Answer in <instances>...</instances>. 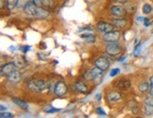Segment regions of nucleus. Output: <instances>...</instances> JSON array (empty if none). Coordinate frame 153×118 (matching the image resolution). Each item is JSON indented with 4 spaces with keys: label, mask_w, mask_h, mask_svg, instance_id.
I'll list each match as a JSON object with an SVG mask.
<instances>
[{
    "label": "nucleus",
    "mask_w": 153,
    "mask_h": 118,
    "mask_svg": "<svg viewBox=\"0 0 153 118\" xmlns=\"http://www.w3.org/2000/svg\"><path fill=\"white\" fill-rule=\"evenodd\" d=\"M27 86L29 90L34 93H42L48 88L45 81L43 79H30L27 81Z\"/></svg>",
    "instance_id": "obj_1"
},
{
    "label": "nucleus",
    "mask_w": 153,
    "mask_h": 118,
    "mask_svg": "<svg viewBox=\"0 0 153 118\" xmlns=\"http://www.w3.org/2000/svg\"><path fill=\"white\" fill-rule=\"evenodd\" d=\"M106 52H107L108 55L111 57H115L122 52V46L117 42L109 43L107 46H106Z\"/></svg>",
    "instance_id": "obj_2"
},
{
    "label": "nucleus",
    "mask_w": 153,
    "mask_h": 118,
    "mask_svg": "<svg viewBox=\"0 0 153 118\" xmlns=\"http://www.w3.org/2000/svg\"><path fill=\"white\" fill-rule=\"evenodd\" d=\"M91 75H92V79L94 80V82L98 85L100 84L102 80H103V76H104V72L103 70H101L100 68L98 67H94L92 70H90Z\"/></svg>",
    "instance_id": "obj_3"
},
{
    "label": "nucleus",
    "mask_w": 153,
    "mask_h": 118,
    "mask_svg": "<svg viewBox=\"0 0 153 118\" xmlns=\"http://www.w3.org/2000/svg\"><path fill=\"white\" fill-rule=\"evenodd\" d=\"M103 40L107 43H114L118 42L120 39V32L117 30H111L103 35Z\"/></svg>",
    "instance_id": "obj_4"
},
{
    "label": "nucleus",
    "mask_w": 153,
    "mask_h": 118,
    "mask_svg": "<svg viewBox=\"0 0 153 118\" xmlns=\"http://www.w3.org/2000/svg\"><path fill=\"white\" fill-rule=\"evenodd\" d=\"M67 92V86L63 81H58L54 87V94L58 96H62Z\"/></svg>",
    "instance_id": "obj_5"
},
{
    "label": "nucleus",
    "mask_w": 153,
    "mask_h": 118,
    "mask_svg": "<svg viewBox=\"0 0 153 118\" xmlns=\"http://www.w3.org/2000/svg\"><path fill=\"white\" fill-rule=\"evenodd\" d=\"M110 11L114 16L118 17V18H119V17H124L126 15V13H127L126 9H124L122 6H119V5L113 6V7L110 9Z\"/></svg>",
    "instance_id": "obj_6"
},
{
    "label": "nucleus",
    "mask_w": 153,
    "mask_h": 118,
    "mask_svg": "<svg viewBox=\"0 0 153 118\" xmlns=\"http://www.w3.org/2000/svg\"><path fill=\"white\" fill-rule=\"evenodd\" d=\"M37 9H38V6L35 5L32 0H29V1L25 5L24 11H25V13L27 14V15L35 16V14H36V11H37Z\"/></svg>",
    "instance_id": "obj_7"
},
{
    "label": "nucleus",
    "mask_w": 153,
    "mask_h": 118,
    "mask_svg": "<svg viewBox=\"0 0 153 118\" xmlns=\"http://www.w3.org/2000/svg\"><path fill=\"white\" fill-rule=\"evenodd\" d=\"M114 26L113 24H110L107 22H98L97 24V30H99L100 32H103V33H107V32L114 30Z\"/></svg>",
    "instance_id": "obj_8"
},
{
    "label": "nucleus",
    "mask_w": 153,
    "mask_h": 118,
    "mask_svg": "<svg viewBox=\"0 0 153 118\" xmlns=\"http://www.w3.org/2000/svg\"><path fill=\"white\" fill-rule=\"evenodd\" d=\"M95 64H96L97 67L100 68L103 71H106L110 67V61L106 57H100L96 61Z\"/></svg>",
    "instance_id": "obj_9"
},
{
    "label": "nucleus",
    "mask_w": 153,
    "mask_h": 118,
    "mask_svg": "<svg viewBox=\"0 0 153 118\" xmlns=\"http://www.w3.org/2000/svg\"><path fill=\"white\" fill-rule=\"evenodd\" d=\"M115 87L118 90L121 91H126L131 87V81L127 79H120L119 80H117L115 82Z\"/></svg>",
    "instance_id": "obj_10"
},
{
    "label": "nucleus",
    "mask_w": 153,
    "mask_h": 118,
    "mask_svg": "<svg viewBox=\"0 0 153 118\" xmlns=\"http://www.w3.org/2000/svg\"><path fill=\"white\" fill-rule=\"evenodd\" d=\"M16 65L14 64V62H8V63H5L4 65L1 68V74L3 76H7L8 75H10L11 72H13L14 70H16Z\"/></svg>",
    "instance_id": "obj_11"
},
{
    "label": "nucleus",
    "mask_w": 153,
    "mask_h": 118,
    "mask_svg": "<svg viewBox=\"0 0 153 118\" xmlns=\"http://www.w3.org/2000/svg\"><path fill=\"white\" fill-rule=\"evenodd\" d=\"M7 79L10 83H17L22 79V75L19 71L14 70L13 72H11L10 75L7 76Z\"/></svg>",
    "instance_id": "obj_12"
},
{
    "label": "nucleus",
    "mask_w": 153,
    "mask_h": 118,
    "mask_svg": "<svg viewBox=\"0 0 153 118\" xmlns=\"http://www.w3.org/2000/svg\"><path fill=\"white\" fill-rule=\"evenodd\" d=\"M122 99V94L119 92L111 91L107 94V100L109 102H116Z\"/></svg>",
    "instance_id": "obj_13"
},
{
    "label": "nucleus",
    "mask_w": 153,
    "mask_h": 118,
    "mask_svg": "<svg viewBox=\"0 0 153 118\" xmlns=\"http://www.w3.org/2000/svg\"><path fill=\"white\" fill-rule=\"evenodd\" d=\"M13 62L17 68H24L27 64V60L24 56H15V58L13 59Z\"/></svg>",
    "instance_id": "obj_14"
},
{
    "label": "nucleus",
    "mask_w": 153,
    "mask_h": 118,
    "mask_svg": "<svg viewBox=\"0 0 153 118\" xmlns=\"http://www.w3.org/2000/svg\"><path fill=\"white\" fill-rule=\"evenodd\" d=\"M75 89H76V91H78V92H79L81 94H86L88 92V87H87V85L84 83L83 81H80V80L76 82Z\"/></svg>",
    "instance_id": "obj_15"
},
{
    "label": "nucleus",
    "mask_w": 153,
    "mask_h": 118,
    "mask_svg": "<svg viewBox=\"0 0 153 118\" xmlns=\"http://www.w3.org/2000/svg\"><path fill=\"white\" fill-rule=\"evenodd\" d=\"M13 102L14 104H16L18 107H20L21 109H23L24 111H27L28 110V105L27 102H25L24 100H22L20 98H17V97H13Z\"/></svg>",
    "instance_id": "obj_16"
},
{
    "label": "nucleus",
    "mask_w": 153,
    "mask_h": 118,
    "mask_svg": "<svg viewBox=\"0 0 153 118\" xmlns=\"http://www.w3.org/2000/svg\"><path fill=\"white\" fill-rule=\"evenodd\" d=\"M81 38L83 39L86 43H94L96 41L97 37L95 36V34H93L92 32H85V33H82L81 35Z\"/></svg>",
    "instance_id": "obj_17"
},
{
    "label": "nucleus",
    "mask_w": 153,
    "mask_h": 118,
    "mask_svg": "<svg viewBox=\"0 0 153 118\" xmlns=\"http://www.w3.org/2000/svg\"><path fill=\"white\" fill-rule=\"evenodd\" d=\"M48 15H49V13H48V10L42 9L41 7H38L35 17H36V18H40V19H45V18H48Z\"/></svg>",
    "instance_id": "obj_18"
},
{
    "label": "nucleus",
    "mask_w": 153,
    "mask_h": 118,
    "mask_svg": "<svg viewBox=\"0 0 153 118\" xmlns=\"http://www.w3.org/2000/svg\"><path fill=\"white\" fill-rule=\"evenodd\" d=\"M126 24H127V21H126L125 19L121 18V17H119V19L117 18V19L113 20V25H114V27H120V28H122V27H124L126 26Z\"/></svg>",
    "instance_id": "obj_19"
},
{
    "label": "nucleus",
    "mask_w": 153,
    "mask_h": 118,
    "mask_svg": "<svg viewBox=\"0 0 153 118\" xmlns=\"http://www.w3.org/2000/svg\"><path fill=\"white\" fill-rule=\"evenodd\" d=\"M5 1H6V4H7L8 9L11 10L15 6H17V1H18V0H5Z\"/></svg>",
    "instance_id": "obj_20"
},
{
    "label": "nucleus",
    "mask_w": 153,
    "mask_h": 118,
    "mask_svg": "<svg viewBox=\"0 0 153 118\" xmlns=\"http://www.w3.org/2000/svg\"><path fill=\"white\" fill-rule=\"evenodd\" d=\"M145 114L146 116H150L153 114V106L145 104Z\"/></svg>",
    "instance_id": "obj_21"
},
{
    "label": "nucleus",
    "mask_w": 153,
    "mask_h": 118,
    "mask_svg": "<svg viewBox=\"0 0 153 118\" xmlns=\"http://www.w3.org/2000/svg\"><path fill=\"white\" fill-rule=\"evenodd\" d=\"M45 111L48 114H55V113H58V111H60V109L54 108V107H52V106H46L45 108Z\"/></svg>",
    "instance_id": "obj_22"
},
{
    "label": "nucleus",
    "mask_w": 153,
    "mask_h": 118,
    "mask_svg": "<svg viewBox=\"0 0 153 118\" xmlns=\"http://www.w3.org/2000/svg\"><path fill=\"white\" fill-rule=\"evenodd\" d=\"M149 88L150 87H149V83H146V82H143V83H141L139 85V90H140V92H142V93H145L146 91H149Z\"/></svg>",
    "instance_id": "obj_23"
},
{
    "label": "nucleus",
    "mask_w": 153,
    "mask_h": 118,
    "mask_svg": "<svg viewBox=\"0 0 153 118\" xmlns=\"http://www.w3.org/2000/svg\"><path fill=\"white\" fill-rule=\"evenodd\" d=\"M152 11V7L149 4H145L143 6V13L145 14H149Z\"/></svg>",
    "instance_id": "obj_24"
},
{
    "label": "nucleus",
    "mask_w": 153,
    "mask_h": 118,
    "mask_svg": "<svg viewBox=\"0 0 153 118\" xmlns=\"http://www.w3.org/2000/svg\"><path fill=\"white\" fill-rule=\"evenodd\" d=\"M0 116H1L2 118H13V114L11 113H8L7 111H1V114H0Z\"/></svg>",
    "instance_id": "obj_25"
},
{
    "label": "nucleus",
    "mask_w": 153,
    "mask_h": 118,
    "mask_svg": "<svg viewBox=\"0 0 153 118\" xmlns=\"http://www.w3.org/2000/svg\"><path fill=\"white\" fill-rule=\"evenodd\" d=\"M120 73V69L119 68H114L111 70V73H110V76H115Z\"/></svg>",
    "instance_id": "obj_26"
},
{
    "label": "nucleus",
    "mask_w": 153,
    "mask_h": 118,
    "mask_svg": "<svg viewBox=\"0 0 153 118\" xmlns=\"http://www.w3.org/2000/svg\"><path fill=\"white\" fill-rule=\"evenodd\" d=\"M29 1V0H18L17 1V7L18 8H22V7H25V5Z\"/></svg>",
    "instance_id": "obj_27"
},
{
    "label": "nucleus",
    "mask_w": 153,
    "mask_h": 118,
    "mask_svg": "<svg viewBox=\"0 0 153 118\" xmlns=\"http://www.w3.org/2000/svg\"><path fill=\"white\" fill-rule=\"evenodd\" d=\"M145 104L153 106V97H152V96H149L148 97H146V99H145Z\"/></svg>",
    "instance_id": "obj_28"
},
{
    "label": "nucleus",
    "mask_w": 153,
    "mask_h": 118,
    "mask_svg": "<svg viewBox=\"0 0 153 118\" xmlns=\"http://www.w3.org/2000/svg\"><path fill=\"white\" fill-rule=\"evenodd\" d=\"M83 78L87 80H91L92 79V75H91V72L90 71H85L83 73Z\"/></svg>",
    "instance_id": "obj_29"
},
{
    "label": "nucleus",
    "mask_w": 153,
    "mask_h": 118,
    "mask_svg": "<svg viewBox=\"0 0 153 118\" xmlns=\"http://www.w3.org/2000/svg\"><path fill=\"white\" fill-rule=\"evenodd\" d=\"M96 111H97V114L98 115H102V116H103V115H104V116H105V115H107V114L105 113V111H104L102 108H100V107L97 108V109H96Z\"/></svg>",
    "instance_id": "obj_30"
},
{
    "label": "nucleus",
    "mask_w": 153,
    "mask_h": 118,
    "mask_svg": "<svg viewBox=\"0 0 153 118\" xmlns=\"http://www.w3.org/2000/svg\"><path fill=\"white\" fill-rule=\"evenodd\" d=\"M140 52H141V44H139V45H137L136 46H135V49H134V51H133V54H134L135 56H137Z\"/></svg>",
    "instance_id": "obj_31"
},
{
    "label": "nucleus",
    "mask_w": 153,
    "mask_h": 118,
    "mask_svg": "<svg viewBox=\"0 0 153 118\" xmlns=\"http://www.w3.org/2000/svg\"><path fill=\"white\" fill-rule=\"evenodd\" d=\"M33 3L38 6V7H42V6H44V0H32Z\"/></svg>",
    "instance_id": "obj_32"
},
{
    "label": "nucleus",
    "mask_w": 153,
    "mask_h": 118,
    "mask_svg": "<svg viewBox=\"0 0 153 118\" xmlns=\"http://www.w3.org/2000/svg\"><path fill=\"white\" fill-rule=\"evenodd\" d=\"M29 48H30V46H22V47H20V49L24 52V53H26V52H27L28 50H29Z\"/></svg>",
    "instance_id": "obj_33"
},
{
    "label": "nucleus",
    "mask_w": 153,
    "mask_h": 118,
    "mask_svg": "<svg viewBox=\"0 0 153 118\" xmlns=\"http://www.w3.org/2000/svg\"><path fill=\"white\" fill-rule=\"evenodd\" d=\"M96 99L97 100V101H100L101 100V94L100 93H98L96 94Z\"/></svg>",
    "instance_id": "obj_34"
},
{
    "label": "nucleus",
    "mask_w": 153,
    "mask_h": 118,
    "mask_svg": "<svg viewBox=\"0 0 153 118\" xmlns=\"http://www.w3.org/2000/svg\"><path fill=\"white\" fill-rule=\"evenodd\" d=\"M0 109H1V111H7V107H5L4 105L0 106Z\"/></svg>",
    "instance_id": "obj_35"
},
{
    "label": "nucleus",
    "mask_w": 153,
    "mask_h": 118,
    "mask_svg": "<svg viewBox=\"0 0 153 118\" xmlns=\"http://www.w3.org/2000/svg\"><path fill=\"white\" fill-rule=\"evenodd\" d=\"M144 23H145V26H146V27H148V26L149 25V21L148 19H146V18H145Z\"/></svg>",
    "instance_id": "obj_36"
},
{
    "label": "nucleus",
    "mask_w": 153,
    "mask_h": 118,
    "mask_svg": "<svg viewBox=\"0 0 153 118\" xmlns=\"http://www.w3.org/2000/svg\"><path fill=\"white\" fill-rule=\"evenodd\" d=\"M126 60V56H123L122 58L119 59V62H123V61H125Z\"/></svg>",
    "instance_id": "obj_37"
},
{
    "label": "nucleus",
    "mask_w": 153,
    "mask_h": 118,
    "mask_svg": "<svg viewBox=\"0 0 153 118\" xmlns=\"http://www.w3.org/2000/svg\"><path fill=\"white\" fill-rule=\"evenodd\" d=\"M150 86L153 87V76L150 78Z\"/></svg>",
    "instance_id": "obj_38"
},
{
    "label": "nucleus",
    "mask_w": 153,
    "mask_h": 118,
    "mask_svg": "<svg viewBox=\"0 0 153 118\" xmlns=\"http://www.w3.org/2000/svg\"><path fill=\"white\" fill-rule=\"evenodd\" d=\"M10 51H14L15 50V47L14 46H10Z\"/></svg>",
    "instance_id": "obj_39"
},
{
    "label": "nucleus",
    "mask_w": 153,
    "mask_h": 118,
    "mask_svg": "<svg viewBox=\"0 0 153 118\" xmlns=\"http://www.w3.org/2000/svg\"><path fill=\"white\" fill-rule=\"evenodd\" d=\"M115 1H118V2H126V0H115Z\"/></svg>",
    "instance_id": "obj_40"
}]
</instances>
